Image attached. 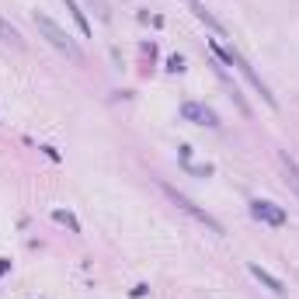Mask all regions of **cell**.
<instances>
[{"mask_svg": "<svg viewBox=\"0 0 299 299\" xmlns=\"http://www.w3.org/2000/svg\"><path fill=\"white\" fill-rule=\"evenodd\" d=\"M32 21H35V28H38V32L49 38V46H56V49L66 56V60H74V63H84V49H80L74 38H70V32H63V28H60V24H56L49 14L35 10V14H32Z\"/></svg>", "mask_w": 299, "mask_h": 299, "instance_id": "6da1fadb", "label": "cell"}, {"mask_svg": "<svg viewBox=\"0 0 299 299\" xmlns=\"http://www.w3.org/2000/svg\"><path fill=\"white\" fill-rule=\"evenodd\" d=\"M160 188H164V192H167V195H170V202H174V206H178V209H184V212H188V216H195V220H198V223H202V226H209V230H212V233H223V226L216 223V220H212V216H209V212H206V209H198V206H195V202H192V198H188V195H181V192H178V188H170V184H160Z\"/></svg>", "mask_w": 299, "mask_h": 299, "instance_id": "7a4b0ae2", "label": "cell"}, {"mask_svg": "<svg viewBox=\"0 0 299 299\" xmlns=\"http://www.w3.org/2000/svg\"><path fill=\"white\" fill-rule=\"evenodd\" d=\"M250 216L258 220V223H264V226H286V209L282 206H275V202H268V198H254L250 202Z\"/></svg>", "mask_w": 299, "mask_h": 299, "instance_id": "3957f363", "label": "cell"}, {"mask_svg": "<svg viewBox=\"0 0 299 299\" xmlns=\"http://www.w3.org/2000/svg\"><path fill=\"white\" fill-rule=\"evenodd\" d=\"M181 118H188V122H195V126H209V129H216V126H220L216 112H212V108H206V104H195V101L181 104Z\"/></svg>", "mask_w": 299, "mask_h": 299, "instance_id": "277c9868", "label": "cell"}, {"mask_svg": "<svg viewBox=\"0 0 299 299\" xmlns=\"http://www.w3.org/2000/svg\"><path fill=\"white\" fill-rule=\"evenodd\" d=\"M230 66H236V70H240V74L247 76V80H250V84H254V87H258V90H261V98H264V101H268V104H272V108H275V94H272V90H268V84H264V80H261V76L254 74V66H250V63H247V60H244V56H236V52H233V63H230Z\"/></svg>", "mask_w": 299, "mask_h": 299, "instance_id": "5b68a950", "label": "cell"}, {"mask_svg": "<svg viewBox=\"0 0 299 299\" xmlns=\"http://www.w3.org/2000/svg\"><path fill=\"white\" fill-rule=\"evenodd\" d=\"M247 268H250V275H254V278H258L264 289H272L275 296H286V286H282V278H275L272 272H264V268H261V264H254V261H250Z\"/></svg>", "mask_w": 299, "mask_h": 299, "instance_id": "8992f818", "label": "cell"}, {"mask_svg": "<svg viewBox=\"0 0 299 299\" xmlns=\"http://www.w3.org/2000/svg\"><path fill=\"white\" fill-rule=\"evenodd\" d=\"M0 42H7V46H14V49H24V38H21V32L7 21V18H0Z\"/></svg>", "mask_w": 299, "mask_h": 299, "instance_id": "52a82bcc", "label": "cell"}, {"mask_svg": "<svg viewBox=\"0 0 299 299\" xmlns=\"http://www.w3.org/2000/svg\"><path fill=\"white\" fill-rule=\"evenodd\" d=\"M278 160H282V167H286V178H289V184L296 188V195H299V164L289 156V153H278Z\"/></svg>", "mask_w": 299, "mask_h": 299, "instance_id": "ba28073f", "label": "cell"}, {"mask_svg": "<svg viewBox=\"0 0 299 299\" xmlns=\"http://www.w3.org/2000/svg\"><path fill=\"white\" fill-rule=\"evenodd\" d=\"M63 4H66V10L74 14V21H76V28H80V35H90V21L84 18V10L76 7V0H63Z\"/></svg>", "mask_w": 299, "mask_h": 299, "instance_id": "9c48e42d", "label": "cell"}, {"mask_svg": "<svg viewBox=\"0 0 299 299\" xmlns=\"http://www.w3.org/2000/svg\"><path fill=\"white\" fill-rule=\"evenodd\" d=\"M52 220H56V223H63L66 230H70V233H80V223H76V216H74V212H66V209H52Z\"/></svg>", "mask_w": 299, "mask_h": 299, "instance_id": "30bf717a", "label": "cell"}, {"mask_svg": "<svg viewBox=\"0 0 299 299\" xmlns=\"http://www.w3.org/2000/svg\"><path fill=\"white\" fill-rule=\"evenodd\" d=\"M192 10H195V18H198V21H206V24H209V28H216L220 35L226 32V28L220 24V21H216V18H212V14H209V10H206V7H202V4H192Z\"/></svg>", "mask_w": 299, "mask_h": 299, "instance_id": "8fae6325", "label": "cell"}, {"mask_svg": "<svg viewBox=\"0 0 299 299\" xmlns=\"http://www.w3.org/2000/svg\"><path fill=\"white\" fill-rule=\"evenodd\" d=\"M167 70H170V74H181V70H184V56H178V52H174V56L167 60Z\"/></svg>", "mask_w": 299, "mask_h": 299, "instance_id": "7c38bea8", "label": "cell"}, {"mask_svg": "<svg viewBox=\"0 0 299 299\" xmlns=\"http://www.w3.org/2000/svg\"><path fill=\"white\" fill-rule=\"evenodd\" d=\"M90 4L98 7V18H101V21H108V7H104V0H90Z\"/></svg>", "mask_w": 299, "mask_h": 299, "instance_id": "4fadbf2b", "label": "cell"}, {"mask_svg": "<svg viewBox=\"0 0 299 299\" xmlns=\"http://www.w3.org/2000/svg\"><path fill=\"white\" fill-rule=\"evenodd\" d=\"M10 272V258H0V275H7Z\"/></svg>", "mask_w": 299, "mask_h": 299, "instance_id": "5bb4252c", "label": "cell"}]
</instances>
